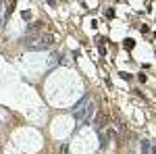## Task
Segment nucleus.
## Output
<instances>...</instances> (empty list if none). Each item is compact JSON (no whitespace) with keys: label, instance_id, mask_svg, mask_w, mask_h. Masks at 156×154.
<instances>
[{"label":"nucleus","instance_id":"nucleus-2","mask_svg":"<svg viewBox=\"0 0 156 154\" xmlns=\"http://www.w3.org/2000/svg\"><path fill=\"white\" fill-rule=\"evenodd\" d=\"M52 42H54L52 35H40L35 42H27L25 46H27V50H46L52 46Z\"/></svg>","mask_w":156,"mask_h":154},{"label":"nucleus","instance_id":"nucleus-1","mask_svg":"<svg viewBox=\"0 0 156 154\" xmlns=\"http://www.w3.org/2000/svg\"><path fill=\"white\" fill-rule=\"evenodd\" d=\"M94 111H96V108H94V102L90 100V96H83V98H81V100L75 104V108L71 111V115H73L77 121H83V123H87V121L92 119Z\"/></svg>","mask_w":156,"mask_h":154},{"label":"nucleus","instance_id":"nucleus-3","mask_svg":"<svg viewBox=\"0 0 156 154\" xmlns=\"http://www.w3.org/2000/svg\"><path fill=\"white\" fill-rule=\"evenodd\" d=\"M23 19H31V13L29 11H23Z\"/></svg>","mask_w":156,"mask_h":154}]
</instances>
